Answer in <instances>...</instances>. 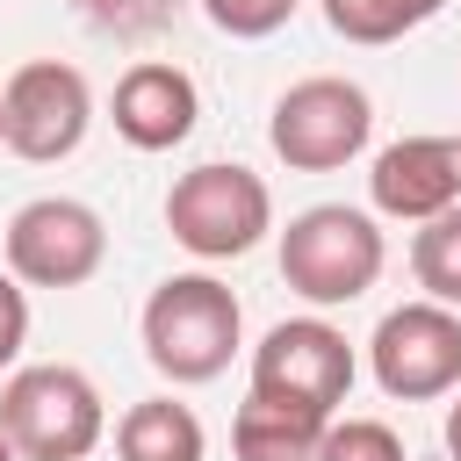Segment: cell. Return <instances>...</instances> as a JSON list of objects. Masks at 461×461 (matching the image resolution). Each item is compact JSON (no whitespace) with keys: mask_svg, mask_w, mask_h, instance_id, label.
Listing matches in <instances>:
<instances>
[{"mask_svg":"<svg viewBox=\"0 0 461 461\" xmlns=\"http://www.w3.org/2000/svg\"><path fill=\"white\" fill-rule=\"evenodd\" d=\"M367 137H375V101L360 79H339V72L295 79L267 115V144L288 173H339L367 151Z\"/></svg>","mask_w":461,"mask_h":461,"instance_id":"obj_5","label":"cell"},{"mask_svg":"<svg viewBox=\"0 0 461 461\" xmlns=\"http://www.w3.org/2000/svg\"><path fill=\"white\" fill-rule=\"evenodd\" d=\"M0 461H22V454H14V439H7V432H0Z\"/></svg>","mask_w":461,"mask_h":461,"instance_id":"obj_21","label":"cell"},{"mask_svg":"<svg viewBox=\"0 0 461 461\" xmlns=\"http://www.w3.org/2000/svg\"><path fill=\"white\" fill-rule=\"evenodd\" d=\"M137 331H144V360L166 382L194 389V382H216L230 367L238 331H245V310H238V295L216 274H166L151 288Z\"/></svg>","mask_w":461,"mask_h":461,"instance_id":"obj_1","label":"cell"},{"mask_svg":"<svg viewBox=\"0 0 461 461\" xmlns=\"http://www.w3.org/2000/svg\"><path fill=\"white\" fill-rule=\"evenodd\" d=\"M367 194L396 223H425V216L454 209L461 202V137H396L389 151H375Z\"/></svg>","mask_w":461,"mask_h":461,"instance_id":"obj_11","label":"cell"},{"mask_svg":"<svg viewBox=\"0 0 461 461\" xmlns=\"http://www.w3.org/2000/svg\"><path fill=\"white\" fill-rule=\"evenodd\" d=\"M411 274H418V288H425L432 303H454V310H461V202L418 223V238H411Z\"/></svg>","mask_w":461,"mask_h":461,"instance_id":"obj_15","label":"cell"},{"mask_svg":"<svg viewBox=\"0 0 461 461\" xmlns=\"http://www.w3.org/2000/svg\"><path fill=\"white\" fill-rule=\"evenodd\" d=\"M0 115H7V151L29 166H58L86 144L94 130V86L79 65L65 58H29L7 72L0 86Z\"/></svg>","mask_w":461,"mask_h":461,"instance_id":"obj_6","label":"cell"},{"mask_svg":"<svg viewBox=\"0 0 461 461\" xmlns=\"http://www.w3.org/2000/svg\"><path fill=\"white\" fill-rule=\"evenodd\" d=\"M317 461H411L396 425L382 418H331L324 439H317Z\"/></svg>","mask_w":461,"mask_h":461,"instance_id":"obj_16","label":"cell"},{"mask_svg":"<svg viewBox=\"0 0 461 461\" xmlns=\"http://www.w3.org/2000/svg\"><path fill=\"white\" fill-rule=\"evenodd\" d=\"M447 454L461 461V389H454V403H447Z\"/></svg>","mask_w":461,"mask_h":461,"instance_id":"obj_20","label":"cell"},{"mask_svg":"<svg viewBox=\"0 0 461 461\" xmlns=\"http://www.w3.org/2000/svg\"><path fill=\"white\" fill-rule=\"evenodd\" d=\"M324 7V22H331V36H346V43H396V36H411V29H425L447 0H317Z\"/></svg>","mask_w":461,"mask_h":461,"instance_id":"obj_14","label":"cell"},{"mask_svg":"<svg viewBox=\"0 0 461 461\" xmlns=\"http://www.w3.org/2000/svg\"><path fill=\"white\" fill-rule=\"evenodd\" d=\"M202 14H209L223 36H245V43H259V36H274V29L295 14V0H202Z\"/></svg>","mask_w":461,"mask_h":461,"instance_id":"obj_18","label":"cell"},{"mask_svg":"<svg viewBox=\"0 0 461 461\" xmlns=\"http://www.w3.org/2000/svg\"><path fill=\"white\" fill-rule=\"evenodd\" d=\"M382 223L367 209H346V202H317V209H295L288 230H281V281L317 303V310H339V303H360L375 281H382Z\"/></svg>","mask_w":461,"mask_h":461,"instance_id":"obj_2","label":"cell"},{"mask_svg":"<svg viewBox=\"0 0 461 461\" xmlns=\"http://www.w3.org/2000/svg\"><path fill=\"white\" fill-rule=\"evenodd\" d=\"M166 230L194 259H245L274 230V194L252 166L209 158V166H194L166 187Z\"/></svg>","mask_w":461,"mask_h":461,"instance_id":"obj_4","label":"cell"},{"mask_svg":"<svg viewBox=\"0 0 461 461\" xmlns=\"http://www.w3.org/2000/svg\"><path fill=\"white\" fill-rule=\"evenodd\" d=\"M79 7L101 36H158L180 14V0H79Z\"/></svg>","mask_w":461,"mask_h":461,"instance_id":"obj_17","label":"cell"},{"mask_svg":"<svg viewBox=\"0 0 461 461\" xmlns=\"http://www.w3.org/2000/svg\"><path fill=\"white\" fill-rule=\"evenodd\" d=\"M0 432L14 439L22 461H86L108 432V411L86 367L36 360L0 382Z\"/></svg>","mask_w":461,"mask_h":461,"instance_id":"obj_3","label":"cell"},{"mask_svg":"<svg viewBox=\"0 0 461 461\" xmlns=\"http://www.w3.org/2000/svg\"><path fill=\"white\" fill-rule=\"evenodd\" d=\"M252 389L339 418V403H346V389H353V346H346V331L324 324V317H288V324H274V331L252 346Z\"/></svg>","mask_w":461,"mask_h":461,"instance_id":"obj_9","label":"cell"},{"mask_svg":"<svg viewBox=\"0 0 461 461\" xmlns=\"http://www.w3.org/2000/svg\"><path fill=\"white\" fill-rule=\"evenodd\" d=\"M367 367L382 382V396L396 403H432L461 389V310L454 303H403L375 324L367 339Z\"/></svg>","mask_w":461,"mask_h":461,"instance_id":"obj_8","label":"cell"},{"mask_svg":"<svg viewBox=\"0 0 461 461\" xmlns=\"http://www.w3.org/2000/svg\"><path fill=\"white\" fill-rule=\"evenodd\" d=\"M101 259H108V223L72 194H36L7 216V274L22 288H86Z\"/></svg>","mask_w":461,"mask_h":461,"instance_id":"obj_7","label":"cell"},{"mask_svg":"<svg viewBox=\"0 0 461 461\" xmlns=\"http://www.w3.org/2000/svg\"><path fill=\"white\" fill-rule=\"evenodd\" d=\"M0 144H7V115H0Z\"/></svg>","mask_w":461,"mask_h":461,"instance_id":"obj_22","label":"cell"},{"mask_svg":"<svg viewBox=\"0 0 461 461\" xmlns=\"http://www.w3.org/2000/svg\"><path fill=\"white\" fill-rule=\"evenodd\" d=\"M22 346H29V295L14 274H0V367H14Z\"/></svg>","mask_w":461,"mask_h":461,"instance_id":"obj_19","label":"cell"},{"mask_svg":"<svg viewBox=\"0 0 461 461\" xmlns=\"http://www.w3.org/2000/svg\"><path fill=\"white\" fill-rule=\"evenodd\" d=\"M194 115H202V94L166 58H137L115 79V101H108V122H115V137L130 151H173V144H187Z\"/></svg>","mask_w":461,"mask_h":461,"instance_id":"obj_10","label":"cell"},{"mask_svg":"<svg viewBox=\"0 0 461 461\" xmlns=\"http://www.w3.org/2000/svg\"><path fill=\"white\" fill-rule=\"evenodd\" d=\"M324 411H303V403H281V396H245L238 418H230V454L238 461H317V439H324Z\"/></svg>","mask_w":461,"mask_h":461,"instance_id":"obj_12","label":"cell"},{"mask_svg":"<svg viewBox=\"0 0 461 461\" xmlns=\"http://www.w3.org/2000/svg\"><path fill=\"white\" fill-rule=\"evenodd\" d=\"M115 461H209V432L180 396H144L115 425Z\"/></svg>","mask_w":461,"mask_h":461,"instance_id":"obj_13","label":"cell"}]
</instances>
